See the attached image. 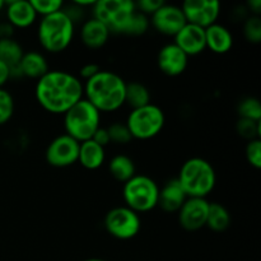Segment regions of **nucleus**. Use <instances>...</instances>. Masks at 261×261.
Wrapping results in <instances>:
<instances>
[{
    "label": "nucleus",
    "mask_w": 261,
    "mask_h": 261,
    "mask_svg": "<svg viewBox=\"0 0 261 261\" xmlns=\"http://www.w3.org/2000/svg\"><path fill=\"white\" fill-rule=\"evenodd\" d=\"M209 201L203 198H188L178 213V223L189 232L199 231L206 226Z\"/></svg>",
    "instance_id": "13"
},
{
    "label": "nucleus",
    "mask_w": 261,
    "mask_h": 261,
    "mask_svg": "<svg viewBox=\"0 0 261 261\" xmlns=\"http://www.w3.org/2000/svg\"><path fill=\"white\" fill-rule=\"evenodd\" d=\"M110 31L103 23L92 17L86 20L81 28V40L83 45L88 48H101L107 43L110 37Z\"/></svg>",
    "instance_id": "18"
},
{
    "label": "nucleus",
    "mask_w": 261,
    "mask_h": 261,
    "mask_svg": "<svg viewBox=\"0 0 261 261\" xmlns=\"http://www.w3.org/2000/svg\"><path fill=\"white\" fill-rule=\"evenodd\" d=\"M106 129L107 133H109L111 143L124 145L127 144L129 142H132L133 137L132 134H130L129 129H127L126 124H122V122H114V124H111L109 127H106Z\"/></svg>",
    "instance_id": "27"
},
{
    "label": "nucleus",
    "mask_w": 261,
    "mask_h": 261,
    "mask_svg": "<svg viewBox=\"0 0 261 261\" xmlns=\"http://www.w3.org/2000/svg\"><path fill=\"white\" fill-rule=\"evenodd\" d=\"M79 144L81 143L69 135H59L48 144L46 149V161L53 167H69L78 162Z\"/></svg>",
    "instance_id": "11"
},
{
    "label": "nucleus",
    "mask_w": 261,
    "mask_h": 261,
    "mask_svg": "<svg viewBox=\"0 0 261 261\" xmlns=\"http://www.w3.org/2000/svg\"><path fill=\"white\" fill-rule=\"evenodd\" d=\"M38 41L47 53L58 54L70 46L74 37V22L64 12L42 17L38 24Z\"/></svg>",
    "instance_id": "4"
},
{
    "label": "nucleus",
    "mask_w": 261,
    "mask_h": 261,
    "mask_svg": "<svg viewBox=\"0 0 261 261\" xmlns=\"http://www.w3.org/2000/svg\"><path fill=\"white\" fill-rule=\"evenodd\" d=\"M105 148L97 144L92 139L82 142L79 144L78 162L87 170H97L105 162Z\"/></svg>",
    "instance_id": "22"
},
{
    "label": "nucleus",
    "mask_w": 261,
    "mask_h": 261,
    "mask_svg": "<svg viewBox=\"0 0 261 261\" xmlns=\"http://www.w3.org/2000/svg\"><path fill=\"white\" fill-rule=\"evenodd\" d=\"M125 103L129 105L132 110L140 109L147 105L152 103L150 102V92L144 84L139 82H130L126 83V89H125Z\"/></svg>",
    "instance_id": "25"
},
{
    "label": "nucleus",
    "mask_w": 261,
    "mask_h": 261,
    "mask_svg": "<svg viewBox=\"0 0 261 261\" xmlns=\"http://www.w3.org/2000/svg\"><path fill=\"white\" fill-rule=\"evenodd\" d=\"M231 226V214L221 203H209L206 226L214 232H224Z\"/></svg>",
    "instance_id": "24"
},
{
    "label": "nucleus",
    "mask_w": 261,
    "mask_h": 261,
    "mask_svg": "<svg viewBox=\"0 0 261 261\" xmlns=\"http://www.w3.org/2000/svg\"><path fill=\"white\" fill-rule=\"evenodd\" d=\"M245 155L246 160L252 167L256 170L261 168V140L259 139H252L247 142L246 149H245Z\"/></svg>",
    "instance_id": "33"
},
{
    "label": "nucleus",
    "mask_w": 261,
    "mask_h": 261,
    "mask_svg": "<svg viewBox=\"0 0 261 261\" xmlns=\"http://www.w3.org/2000/svg\"><path fill=\"white\" fill-rule=\"evenodd\" d=\"M101 71V68H99L98 64L94 63H88L86 65H83L79 70V75H81L82 79H84L86 82H88L89 79H92L93 76H96L97 74Z\"/></svg>",
    "instance_id": "35"
},
{
    "label": "nucleus",
    "mask_w": 261,
    "mask_h": 261,
    "mask_svg": "<svg viewBox=\"0 0 261 261\" xmlns=\"http://www.w3.org/2000/svg\"><path fill=\"white\" fill-rule=\"evenodd\" d=\"M158 195L160 188L157 182L145 175H135L122 188L125 206L138 214L154 209L158 205Z\"/></svg>",
    "instance_id": "7"
},
{
    "label": "nucleus",
    "mask_w": 261,
    "mask_h": 261,
    "mask_svg": "<svg viewBox=\"0 0 261 261\" xmlns=\"http://www.w3.org/2000/svg\"><path fill=\"white\" fill-rule=\"evenodd\" d=\"M177 181L188 198L206 199L216 186V171L208 161L190 158L181 167Z\"/></svg>",
    "instance_id": "3"
},
{
    "label": "nucleus",
    "mask_w": 261,
    "mask_h": 261,
    "mask_svg": "<svg viewBox=\"0 0 261 261\" xmlns=\"http://www.w3.org/2000/svg\"><path fill=\"white\" fill-rule=\"evenodd\" d=\"M5 5H7L8 23L12 27L28 28L36 22L37 14H36L31 2L13 0V2L5 3Z\"/></svg>",
    "instance_id": "16"
},
{
    "label": "nucleus",
    "mask_w": 261,
    "mask_h": 261,
    "mask_svg": "<svg viewBox=\"0 0 261 261\" xmlns=\"http://www.w3.org/2000/svg\"><path fill=\"white\" fill-rule=\"evenodd\" d=\"M165 3L162 0H139L135 3V9L144 15H152L157 9H160Z\"/></svg>",
    "instance_id": "34"
},
{
    "label": "nucleus",
    "mask_w": 261,
    "mask_h": 261,
    "mask_svg": "<svg viewBox=\"0 0 261 261\" xmlns=\"http://www.w3.org/2000/svg\"><path fill=\"white\" fill-rule=\"evenodd\" d=\"M240 119L252 120V121H261V105L260 101L255 97H247L242 99L237 107Z\"/></svg>",
    "instance_id": "26"
},
{
    "label": "nucleus",
    "mask_w": 261,
    "mask_h": 261,
    "mask_svg": "<svg viewBox=\"0 0 261 261\" xmlns=\"http://www.w3.org/2000/svg\"><path fill=\"white\" fill-rule=\"evenodd\" d=\"M14 112V99L4 88H0V125H4L12 119Z\"/></svg>",
    "instance_id": "30"
},
{
    "label": "nucleus",
    "mask_w": 261,
    "mask_h": 261,
    "mask_svg": "<svg viewBox=\"0 0 261 261\" xmlns=\"http://www.w3.org/2000/svg\"><path fill=\"white\" fill-rule=\"evenodd\" d=\"M109 171L115 180L125 184L135 176V165L127 155L117 154L110 161Z\"/></svg>",
    "instance_id": "23"
},
{
    "label": "nucleus",
    "mask_w": 261,
    "mask_h": 261,
    "mask_svg": "<svg viewBox=\"0 0 261 261\" xmlns=\"http://www.w3.org/2000/svg\"><path fill=\"white\" fill-rule=\"evenodd\" d=\"M149 23L161 35L175 37L188 22H186L181 7L173 4H163L160 9H157L150 15Z\"/></svg>",
    "instance_id": "12"
},
{
    "label": "nucleus",
    "mask_w": 261,
    "mask_h": 261,
    "mask_svg": "<svg viewBox=\"0 0 261 261\" xmlns=\"http://www.w3.org/2000/svg\"><path fill=\"white\" fill-rule=\"evenodd\" d=\"M92 140L93 142H96L97 144L101 145V147L106 148L107 145L111 143V140H110V137H109V133H107V129L106 127H99L98 130H97L96 133H94V135L92 137Z\"/></svg>",
    "instance_id": "36"
},
{
    "label": "nucleus",
    "mask_w": 261,
    "mask_h": 261,
    "mask_svg": "<svg viewBox=\"0 0 261 261\" xmlns=\"http://www.w3.org/2000/svg\"><path fill=\"white\" fill-rule=\"evenodd\" d=\"M5 7V2H3V0H0V12H2L3 8Z\"/></svg>",
    "instance_id": "39"
},
{
    "label": "nucleus",
    "mask_w": 261,
    "mask_h": 261,
    "mask_svg": "<svg viewBox=\"0 0 261 261\" xmlns=\"http://www.w3.org/2000/svg\"><path fill=\"white\" fill-rule=\"evenodd\" d=\"M188 199L185 191L181 188L177 178L171 180L160 189V195H158V205L163 212L167 213H177L185 200Z\"/></svg>",
    "instance_id": "17"
},
{
    "label": "nucleus",
    "mask_w": 261,
    "mask_h": 261,
    "mask_svg": "<svg viewBox=\"0 0 261 261\" xmlns=\"http://www.w3.org/2000/svg\"><path fill=\"white\" fill-rule=\"evenodd\" d=\"M157 64L160 70L168 76H178L186 70L189 56L175 43H167L158 53Z\"/></svg>",
    "instance_id": "14"
},
{
    "label": "nucleus",
    "mask_w": 261,
    "mask_h": 261,
    "mask_svg": "<svg viewBox=\"0 0 261 261\" xmlns=\"http://www.w3.org/2000/svg\"><path fill=\"white\" fill-rule=\"evenodd\" d=\"M244 36L249 42L260 43L261 41V19L259 15H250L244 24Z\"/></svg>",
    "instance_id": "28"
},
{
    "label": "nucleus",
    "mask_w": 261,
    "mask_h": 261,
    "mask_svg": "<svg viewBox=\"0 0 261 261\" xmlns=\"http://www.w3.org/2000/svg\"><path fill=\"white\" fill-rule=\"evenodd\" d=\"M83 87L84 98L99 112H114L125 105L126 82L114 71L101 70Z\"/></svg>",
    "instance_id": "2"
},
{
    "label": "nucleus",
    "mask_w": 261,
    "mask_h": 261,
    "mask_svg": "<svg viewBox=\"0 0 261 261\" xmlns=\"http://www.w3.org/2000/svg\"><path fill=\"white\" fill-rule=\"evenodd\" d=\"M22 46L12 37L0 38V60L4 61L10 69V76H20L19 63L23 58Z\"/></svg>",
    "instance_id": "20"
},
{
    "label": "nucleus",
    "mask_w": 261,
    "mask_h": 261,
    "mask_svg": "<svg viewBox=\"0 0 261 261\" xmlns=\"http://www.w3.org/2000/svg\"><path fill=\"white\" fill-rule=\"evenodd\" d=\"M84 261H106V260H102V259H88V260H84Z\"/></svg>",
    "instance_id": "40"
},
{
    "label": "nucleus",
    "mask_w": 261,
    "mask_h": 261,
    "mask_svg": "<svg viewBox=\"0 0 261 261\" xmlns=\"http://www.w3.org/2000/svg\"><path fill=\"white\" fill-rule=\"evenodd\" d=\"M181 9L186 22L204 30L217 23L221 14V4L217 0H186Z\"/></svg>",
    "instance_id": "10"
},
{
    "label": "nucleus",
    "mask_w": 261,
    "mask_h": 261,
    "mask_svg": "<svg viewBox=\"0 0 261 261\" xmlns=\"http://www.w3.org/2000/svg\"><path fill=\"white\" fill-rule=\"evenodd\" d=\"M105 228L117 240H132L139 234L142 221L139 214L127 206L111 209L105 217Z\"/></svg>",
    "instance_id": "9"
},
{
    "label": "nucleus",
    "mask_w": 261,
    "mask_h": 261,
    "mask_svg": "<svg viewBox=\"0 0 261 261\" xmlns=\"http://www.w3.org/2000/svg\"><path fill=\"white\" fill-rule=\"evenodd\" d=\"M65 134L82 143L92 139L101 127V112L86 98H82L64 114Z\"/></svg>",
    "instance_id": "5"
},
{
    "label": "nucleus",
    "mask_w": 261,
    "mask_h": 261,
    "mask_svg": "<svg viewBox=\"0 0 261 261\" xmlns=\"http://www.w3.org/2000/svg\"><path fill=\"white\" fill-rule=\"evenodd\" d=\"M48 71V63L42 54L37 51H30L23 54L19 63L20 75L31 79H41Z\"/></svg>",
    "instance_id": "21"
},
{
    "label": "nucleus",
    "mask_w": 261,
    "mask_h": 261,
    "mask_svg": "<svg viewBox=\"0 0 261 261\" xmlns=\"http://www.w3.org/2000/svg\"><path fill=\"white\" fill-rule=\"evenodd\" d=\"M206 48L214 54H227L233 46V36L231 31L219 23H214L211 27L205 28Z\"/></svg>",
    "instance_id": "19"
},
{
    "label": "nucleus",
    "mask_w": 261,
    "mask_h": 261,
    "mask_svg": "<svg viewBox=\"0 0 261 261\" xmlns=\"http://www.w3.org/2000/svg\"><path fill=\"white\" fill-rule=\"evenodd\" d=\"M135 12L132 0H98L93 4V18L103 23L110 33L116 35H126Z\"/></svg>",
    "instance_id": "6"
},
{
    "label": "nucleus",
    "mask_w": 261,
    "mask_h": 261,
    "mask_svg": "<svg viewBox=\"0 0 261 261\" xmlns=\"http://www.w3.org/2000/svg\"><path fill=\"white\" fill-rule=\"evenodd\" d=\"M236 130L242 138H245V139H247V140L259 139L260 133H261L260 121H252V120L240 119L239 121H237Z\"/></svg>",
    "instance_id": "29"
},
{
    "label": "nucleus",
    "mask_w": 261,
    "mask_h": 261,
    "mask_svg": "<svg viewBox=\"0 0 261 261\" xmlns=\"http://www.w3.org/2000/svg\"><path fill=\"white\" fill-rule=\"evenodd\" d=\"M247 7L252 12V15H259L261 12V0H251L247 3Z\"/></svg>",
    "instance_id": "38"
},
{
    "label": "nucleus",
    "mask_w": 261,
    "mask_h": 261,
    "mask_svg": "<svg viewBox=\"0 0 261 261\" xmlns=\"http://www.w3.org/2000/svg\"><path fill=\"white\" fill-rule=\"evenodd\" d=\"M150 23H149V18L147 15L142 14L137 10L133 17L132 22H130L129 28H127L126 36H142L144 35L145 32L149 28Z\"/></svg>",
    "instance_id": "32"
},
{
    "label": "nucleus",
    "mask_w": 261,
    "mask_h": 261,
    "mask_svg": "<svg viewBox=\"0 0 261 261\" xmlns=\"http://www.w3.org/2000/svg\"><path fill=\"white\" fill-rule=\"evenodd\" d=\"M10 78H12V76H10L9 66H8L4 61L0 60V88H3L4 84L7 83Z\"/></svg>",
    "instance_id": "37"
},
{
    "label": "nucleus",
    "mask_w": 261,
    "mask_h": 261,
    "mask_svg": "<svg viewBox=\"0 0 261 261\" xmlns=\"http://www.w3.org/2000/svg\"><path fill=\"white\" fill-rule=\"evenodd\" d=\"M36 14H41L42 17L60 12L64 8V3L61 0H31Z\"/></svg>",
    "instance_id": "31"
},
{
    "label": "nucleus",
    "mask_w": 261,
    "mask_h": 261,
    "mask_svg": "<svg viewBox=\"0 0 261 261\" xmlns=\"http://www.w3.org/2000/svg\"><path fill=\"white\" fill-rule=\"evenodd\" d=\"M175 45H177L186 55L196 56L206 48L205 30L195 24L186 23L180 32L175 36Z\"/></svg>",
    "instance_id": "15"
},
{
    "label": "nucleus",
    "mask_w": 261,
    "mask_h": 261,
    "mask_svg": "<svg viewBox=\"0 0 261 261\" xmlns=\"http://www.w3.org/2000/svg\"><path fill=\"white\" fill-rule=\"evenodd\" d=\"M36 98L51 114H65L84 98V87L78 76L64 70H48L36 84Z\"/></svg>",
    "instance_id": "1"
},
{
    "label": "nucleus",
    "mask_w": 261,
    "mask_h": 261,
    "mask_svg": "<svg viewBox=\"0 0 261 261\" xmlns=\"http://www.w3.org/2000/svg\"><path fill=\"white\" fill-rule=\"evenodd\" d=\"M165 112L157 105L149 103L140 109L132 110L126 120V126L133 139L147 140L157 137L165 126Z\"/></svg>",
    "instance_id": "8"
}]
</instances>
